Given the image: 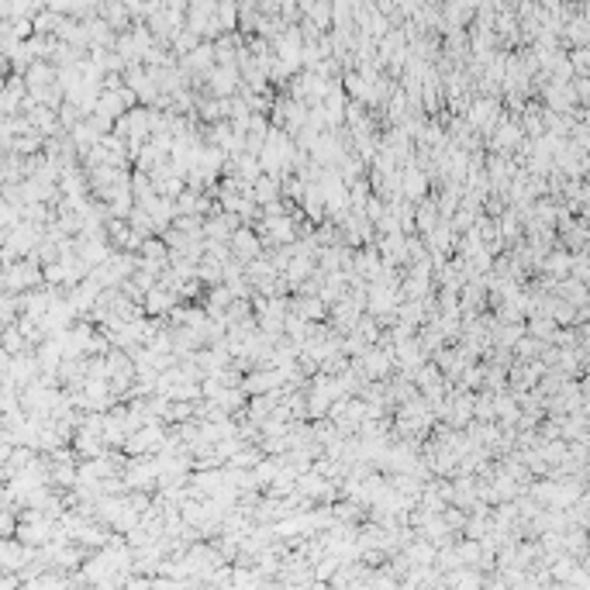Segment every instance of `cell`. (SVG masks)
I'll list each match as a JSON object with an SVG mask.
<instances>
[{"label":"cell","instance_id":"1","mask_svg":"<svg viewBox=\"0 0 590 590\" xmlns=\"http://www.w3.org/2000/svg\"><path fill=\"white\" fill-rule=\"evenodd\" d=\"M235 249H238V252L249 259V256L256 252V238H252L249 231H238V235H235Z\"/></svg>","mask_w":590,"mask_h":590},{"label":"cell","instance_id":"2","mask_svg":"<svg viewBox=\"0 0 590 590\" xmlns=\"http://www.w3.org/2000/svg\"><path fill=\"white\" fill-rule=\"evenodd\" d=\"M266 228H269V235L280 238V242H290V235H294V231H290V221H269Z\"/></svg>","mask_w":590,"mask_h":590},{"label":"cell","instance_id":"3","mask_svg":"<svg viewBox=\"0 0 590 590\" xmlns=\"http://www.w3.org/2000/svg\"><path fill=\"white\" fill-rule=\"evenodd\" d=\"M366 366H370V373H377V377H383V373L390 370V359H387V356H380V352H373V356L366 359Z\"/></svg>","mask_w":590,"mask_h":590},{"label":"cell","instance_id":"4","mask_svg":"<svg viewBox=\"0 0 590 590\" xmlns=\"http://www.w3.org/2000/svg\"><path fill=\"white\" fill-rule=\"evenodd\" d=\"M256 197H259V200H266V204L273 207V197H276V187H273V180H263V183H259V190H256Z\"/></svg>","mask_w":590,"mask_h":590}]
</instances>
